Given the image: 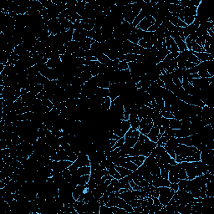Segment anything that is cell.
Returning <instances> with one entry per match:
<instances>
[{
	"instance_id": "6da1fadb",
	"label": "cell",
	"mask_w": 214,
	"mask_h": 214,
	"mask_svg": "<svg viewBox=\"0 0 214 214\" xmlns=\"http://www.w3.org/2000/svg\"><path fill=\"white\" fill-rule=\"evenodd\" d=\"M180 163L185 168L188 180H192L194 177H199L209 172L208 165L202 162L201 160L193 161V162H180Z\"/></svg>"
},
{
	"instance_id": "7a4b0ae2",
	"label": "cell",
	"mask_w": 214,
	"mask_h": 214,
	"mask_svg": "<svg viewBox=\"0 0 214 214\" xmlns=\"http://www.w3.org/2000/svg\"><path fill=\"white\" fill-rule=\"evenodd\" d=\"M156 146H157L156 143L150 141L147 136L140 133L139 139L136 143V145L133 147V148L137 151L139 155H142L144 156L145 157H147L150 156L153 149Z\"/></svg>"
},
{
	"instance_id": "3957f363",
	"label": "cell",
	"mask_w": 214,
	"mask_h": 214,
	"mask_svg": "<svg viewBox=\"0 0 214 214\" xmlns=\"http://www.w3.org/2000/svg\"><path fill=\"white\" fill-rule=\"evenodd\" d=\"M174 151L176 153V159L175 160L177 161V163H180V160L182 158L189 157V156L200 158L201 151L193 146L187 147L186 145L178 144Z\"/></svg>"
},
{
	"instance_id": "277c9868",
	"label": "cell",
	"mask_w": 214,
	"mask_h": 214,
	"mask_svg": "<svg viewBox=\"0 0 214 214\" xmlns=\"http://www.w3.org/2000/svg\"><path fill=\"white\" fill-rule=\"evenodd\" d=\"M158 190H159L158 199L163 206H166V204L168 203L169 201L173 197L174 193H176L175 191L168 187H158Z\"/></svg>"
},
{
	"instance_id": "5b68a950",
	"label": "cell",
	"mask_w": 214,
	"mask_h": 214,
	"mask_svg": "<svg viewBox=\"0 0 214 214\" xmlns=\"http://www.w3.org/2000/svg\"><path fill=\"white\" fill-rule=\"evenodd\" d=\"M139 130H136V129L131 127L125 135V143H124V145L130 147V148L133 147L139 139Z\"/></svg>"
},
{
	"instance_id": "8992f818",
	"label": "cell",
	"mask_w": 214,
	"mask_h": 214,
	"mask_svg": "<svg viewBox=\"0 0 214 214\" xmlns=\"http://www.w3.org/2000/svg\"><path fill=\"white\" fill-rule=\"evenodd\" d=\"M47 25L49 28V32L50 33V35H56L62 32L67 31L64 27L62 26L59 19H52L49 20L47 22Z\"/></svg>"
},
{
	"instance_id": "52a82bcc",
	"label": "cell",
	"mask_w": 214,
	"mask_h": 214,
	"mask_svg": "<svg viewBox=\"0 0 214 214\" xmlns=\"http://www.w3.org/2000/svg\"><path fill=\"white\" fill-rule=\"evenodd\" d=\"M72 161L70 160H59V161H54V160H52L49 162V166H50L52 170L54 171H58V172H62V171L65 170V169L69 168L70 166V165L72 164Z\"/></svg>"
},
{
	"instance_id": "ba28073f",
	"label": "cell",
	"mask_w": 214,
	"mask_h": 214,
	"mask_svg": "<svg viewBox=\"0 0 214 214\" xmlns=\"http://www.w3.org/2000/svg\"><path fill=\"white\" fill-rule=\"evenodd\" d=\"M153 127V121L151 116L143 118L140 120V126H139V131L140 133L143 134L145 136H147V134L150 132L151 128Z\"/></svg>"
},
{
	"instance_id": "9c48e42d",
	"label": "cell",
	"mask_w": 214,
	"mask_h": 214,
	"mask_svg": "<svg viewBox=\"0 0 214 214\" xmlns=\"http://www.w3.org/2000/svg\"><path fill=\"white\" fill-rule=\"evenodd\" d=\"M155 24V19L151 16H147L145 19H143L140 24L137 26V29L141 30L142 31H148L151 27Z\"/></svg>"
},
{
	"instance_id": "30bf717a",
	"label": "cell",
	"mask_w": 214,
	"mask_h": 214,
	"mask_svg": "<svg viewBox=\"0 0 214 214\" xmlns=\"http://www.w3.org/2000/svg\"><path fill=\"white\" fill-rule=\"evenodd\" d=\"M200 160L207 165H213L214 150L211 151H201Z\"/></svg>"
},
{
	"instance_id": "8fae6325",
	"label": "cell",
	"mask_w": 214,
	"mask_h": 214,
	"mask_svg": "<svg viewBox=\"0 0 214 214\" xmlns=\"http://www.w3.org/2000/svg\"><path fill=\"white\" fill-rule=\"evenodd\" d=\"M154 109L151 108V107H148L147 105H143L141 108H139L137 110V115H138V118L139 120H141L143 118L148 117V116H151V115L152 113L154 112Z\"/></svg>"
},
{
	"instance_id": "7c38bea8",
	"label": "cell",
	"mask_w": 214,
	"mask_h": 214,
	"mask_svg": "<svg viewBox=\"0 0 214 214\" xmlns=\"http://www.w3.org/2000/svg\"><path fill=\"white\" fill-rule=\"evenodd\" d=\"M158 166H160V165H163V164H171V165H176L177 164V161L175 159L171 157V156L169 155L168 153L165 151V152L162 154V156H160V158L159 159L157 162H156Z\"/></svg>"
},
{
	"instance_id": "4fadbf2b",
	"label": "cell",
	"mask_w": 214,
	"mask_h": 214,
	"mask_svg": "<svg viewBox=\"0 0 214 214\" xmlns=\"http://www.w3.org/2000/svg\"><path fill=\"white\" fill-rule=\"evenodd\" d=\"M147 137L149 138V140H150V141H151V142L156 143L158 140L160 139V137H162V136H161V135L159 133V126H153V127L151 128V130L150 131V132L147 134Z\"/></svg>"
},
{
	"instance_id": "5bb4252c",
	"label": "cell",
	"mask_w": 214,
	"mask_h": 214,
	"mask_svg": "<svg viewBox=\"0 0 214 214\" xmlns=\"http://www.w3.org/2000/svg\"><path fill=\"white\" fill-rule=\"evenodd\" d=\"M151 184L155 187H168L171 184V182H169L168 179L163 178L161 177H154L153 181L151 182Z\"/></svg>"
},
{
	"instance_id": "9a60e30c",
	"label": "cell",
	"mask_w": 214,
	"mask_h": 214,
	"mask_svg": "<svg viewBox=\"0 0 214 214\" xmlns=\"http://www.w3.org/2000/svg\"><path fill=\"white\" fill-rule=\"evenodd\" d=\"M166 47L167 50L170 53H173V52H179L178 47H177V44L175 43V41L169 35L166 38Z\"/></svg>"
},
{
	"instance_id": "2e32d148",
	"label": "cell",
	"mask_w": 214,
	"mask_h": 214,
	"mask_svg": "<svg viewBox=\"0 0 214 214\" xmlns=\"http://www.w3.org/2000/svg\"><path fill=\"white\" fill-rule=\"evenodd\" d=\"M128 120L130 124H131V127L136 129V130L139 129L140 120L139 118H138V115H137V111H132V112H131Z\"/></svg>"
},
{
	"instance_id": "e0dca14e",
	"label": "cell",
	"mask_w": 214,
	"mask_h": 214,
	"mask_svg": "<svg viewBox=\"0 0 214 214\" xmlns=\"http://www.w3.org/2000/svg\"><path fill=\"white\" fill-rule=\"evenodd\" d=\"M64 46H65V49H66V53L65 54H71V55L75 53V51H77L78 49H80L79 42H76V41H74V40H71L70 42L67 43Z\"/></svg>"
},
{
	"instance_id": "ac0fdd59",
	"label": "cell",
	"mask_w": 214,
	"mask_h": 214,
	"mask_svg": "<svg viewBox=\"0 0 214 214\" xmlns=\"http://www.w3.org/2000/svg\"><path fill=\"white\" fill-rule=\"evenodd\" d=\"M156 41H157V40L155 39L154 37H153L152 39H146V38H144V39L140 40L137 44L144 49H151L153 45H154V44H155Z\"/></svg>"
},
{
	"instance_id": "d6986e66",
	"label": "cell",
	"mask_w": 214,
	"mask_h": 214,
	"mask_svg": "<svg viewBox=\"0 0 214 214\" xmlns=\"http://www.w3.org/2000/svg\"><path fill=\"white\" fill-rule=\"evenodd\" d=\"M87 37H88V31L86 30H75V32L73 34V40L76 42H80Z\"/></svg>"
},
{
	"instance_id": "ffe728a7",
	"label": "cell",
	"mask_w": 214,
	"mask_h": 214,
	"mask_svg": "<svg viewBox=\"0 0 214 214\" xmlns=\"http://www.w3.org/2000/svg\"><path fill=\"white\" fill-rule=\"evenodd\" d=\"M117 197H120V198H123L124 200L126 201V202H127L128 204H130V202H131V201L137 199V197L134 195V193H132V191H131V190L125 191V192H123V193L118 194Z\"/></svg>"
},
{
	"instance_id": "44dd1931",
	"label": "cell",
	"mask_w": 214,
	"mask_h": 214,
	"mask_svg": "<svg viewBox=\"0 0 214 214\" xmlns=\"http://www.w3.org/2000/svg\"><path fill=\"white\" fill-rule=\"evenodd\" d=\"M193 54L195 55L200 62L204 61H210V60H213V56L206 53V52H193Z\"/></svg>"
},
{
	"instance_id": "7402d4cb",
	"label": "cell",
	"mask_w": 214,
	"mask_h": 214,
	"mask_svg": "<svg viewBox=\"0 0 214 214\" xmlns=\"http://www.w3.org/2000/svg\"><path fill=\"white\" fill-rule=\"evenodd\" d=\"M213 107H208L207 105H204L202 109V112H201V116L202 119H210V118L213 117Z\"/></svg>"
},
{
	"instance_id": "603a6c76",
	"label": "cell",
	"mask_w": 214,
	"mask_h": 214,
	"mask_svg": "<svg viewBox=\"0 0 214 214\" xmlns=\"http://www.w3.org/2000/svg\"><path fill=\"white\" fill-rule=\"evenodd\" d=\"M165 151H166V150H165L164 147L156 146V147L153 149V151H151V153L150 155L152 156L153 157L155 158L156 162H157L158 160H159V159L160 158V156H162V154H163Z\"/></svg>"
},
{
	"instance_id": "cb8c5ba5",
	"label": "cell",
	"mask_w": 214,
	"mask_h": 214,
	"mask_svg": "<svg viewBox=\"0 0 214 214\" xmlns=\"http://www.w3.org/2000/svg\"><path fill=\"white\" fill-rule=\"evenodd\" d=\"M95 42V40L91 39V38L87 37L86 38V39H84L82 41L79 42V44H80V48L81 49H83V50H90L91 45H92Z\"/></svg>"
},
{
	"instance_id": "d4e9b609",
	"label": "cell",
	"mask_w": 214,
	"mask_h": 214,
	"mask_svg": "<svg viewBox=\"0 0 214 214\" xmlns=\"http://www.w3.org/2000/svg\"><path fill=\"white\" fill-rule=\"evenodd\" d=\"M61 64L62 61L60 57H57V58H53V59H49L48 61L46 62L45 65L49 67V69H56Z\"/></svg>"
},
{
	"instance_id": "484cf974",
	"label": "cell",
	"mask_w": 214,
	"mask_h": 214,
	"mask_svg": "<svg viewBox=\"0 0 214 214\" xmlns=\"http://www.w3.org/2000/svg\"><path fill=\"white\" fill-rule=\"evenodd\" d=\"M161 118H162L161 113H160V111L154 110V112H153L152 115H151V119H152V121H153V126H161V125H160Z\"/></svg>"
},
{
	"instance_id": "4316f807",
	"label": "cell",
	"mask_w": 214,
	"mask_h": 214,
	"mask_svg": "<svg viewBox=\"0 0 214 214\" xmlns=\"http://www.w3.org/2000/svg\"><path fill=\"white\" fill-rule=\"evenodd\" d=\"M107 170H108L109 175H110L113 178H115V179H117V180H120V178H122V177L120 176V174H119L117 170L115 169V164L114 163L110 164V166H109V167L107 168Z\"/></svg>"
},
{
	"instance_id": "83f0119b",
	"label": "cell",
	"mask_w": 214,
	"mask_h": 214,
	"mask_svg": "<svg viewBox=\"0 0 214 214\" xmlns=\"http://www.w3.org/2000/svg\"><path fill=\"white\" fill-rule=\"evenodd\" d=\"M127 158H128L131 161H132V162H134V163L136 164L137 166H140L142 164H143L145 159H146V157H145L144 156L142 155L136 156H127Z\"/></svg>"
},
{
	"instance_id": "f1b7e54d",
	"label": "cell",
	"mask_w": 214,
	"mask_h": 214,
	"mask_svg": "<svg viewBox=\"0 0 214 214\" xmlns=\"http://www.w3.org/2000/svg\"><path fill=\"white\" fill-rule=\"evenodd\" d=\"M147 16V12H146L144 9H142V11L140 12L139 14H138V15L137 16V18L135 19V20H134L133 23H132V24H131V25H132L134 28H137V25L140 24V22L142 21L143 19H145V18H146Z\"/></svg>"
},
{
	"instance_id": "f546056e",
	"label": "cell",
	"mask_w": 214,
	"mask_h": 214,
	"mask_svg": "<svg viewBox=\"0 0 214 214\" xmlns=\"http://www.w3.org/2000/svg\"><path fill=\"white\" fill-rule=\"evenodd\" d=\"M96 59L100 63L105 64V65H108V66H111V64H112V60L107 56V55H105V54H100V55L97 57Z\"/></svg>"
},
{
	"instance_id": "4dcf8cb0",
	"label": "cell",
	"mask_w": 214,
	"mask_h": 214,
	"mask_svg": "<svg viewBox=\"0 0 214 214\" xmlns=\"http://www.w3.org/2000/svg\"><path fill=\"white\" fill-rule=\"evenodd\" d=\"M169 127L174 130H178L182 127V123L180 120H177L174 118H170L169 119Z\"/></svg>"
},
{
	"instance_id": "1f68e13d",
	"label": "cell",
	"mask_w": 214,
	"mask_h": 214,
	"mask_svg": "<svg viewBox=\"0 0 214 214\" xmlns=\"http://www.w3.org/2000/svg\"><path fill=\"white\" fill-rule=\"evenodd\" d=\"M75 172L80 175V177L81 176H84V175H90L91 172V166H81V167H79V168L75 171Z\"/></svg>"
},
{
	"instance_id": "d6a6232c",
	"label": "cell",
	"mask_w": 214,
	"mask_h": 214,
	"mask_svg": "<svg viewBox=\"0 0 214 214\" xmlns=\"http://www.w3.org/2000/svg\"><path fill=\"white\" fill-rule=\"evenodd\" d=\"M115 169L117 170L118 172H119V174H120V176H121L122 177H126V176H128V175L132 173V171L126 168V167H123V166H116V165H115Z\"/></svg>"
},
{
	"instance_id": "836d02e7",
	"label": "cell",
	"mask_w": 214,
	"mask_h": 214,
	"mask_svg": "<svg viewBox=\"0 0 214 214\" xmlns=\"http://www.w3.org/2000/svg\"><path fill=\"white\" fill-rule=\"evenodd\" d=\"M95 95L99 97H102V98H106L109 97V90L107 88H98L95 91Z\"/></svg>"
},
{
	"instance_id": "e575fe53",
	"label": "cell",
	"mask_w": 214,
	"mask_h": 214,
	"mask_svg": "<svg viewBox=\"0 0 214 214\" xmlns=\"http://www.w3.org/2000/svg\"><path fill=\"white\" fill-rule=\"evenodd\" d=\"M177 141H178V143H179V144L186 145L187 147H192V146H193V142H192L191 137H178V138H177Z\"/></svg>"
},
{
	"instance_id": "d590c367",
	"label": "cell",
	"mask_w": 214,
	"mask_h": 214,
	"mask_svg": "<svg viewBox=\"0 0 214 214\" xmlns=\"http://www.w3.org/2000/svg\"><path fill=\"white\" fill-rule=\"evenodd\" d=\"M11 54L8 53L4 50H2L1 54H0V63L1 64H3L4 65H6L7 62H8L9 57H10Z\"/></svg>"
},
{
	"instance_id": "8d00e7d4",
	"label": "cell",
	"mask_w": 214,
	"mask_h": 214,
	"mask_svg": "<svg viewBox=\"0 0 214 214\" xmlns=\"http://www.w3.org/2000/svg\"><path fill=\"white\" fill-rule=\"evenodd\" d=\"M150 172L154 177H160V168L156 163L150 167Z\"/></svg>"
},
{
	"instance_id": "74e56055",
	"label": "cell",
	"mask_w": 214,
	"mask_h": 214,
	"mask_svg": "<svg viewBox=\"0 0 214 214\" xmlns=\"http://www.w3.org/2000/svg\"><path fill=\"white\" fill-rule=\"evenodd\" d=\"M79 77L86 83V82H87V81H89V80H91L93 76L91 75V71H83V72L80 73V75Z\"/></svg>"
},
{
	"instance_id": "f35d334b",
	"label": "cell",
	"mask_w": 214,
	"mask_h": 214,
	"mask_svg": "<svg viewBox=\"0 0 214 214\" xmlns=\"http://www.w3.org/2000/svg\"><path fill=\"white\" fill-rule=\"evenodd\" d=\"M177 177L179 179H187V172L185 171V168L182 166V164L180 163L179 169H178V171H177Z\"/></svg>"
},
{
	"instance_id": "ab89813d",
	"label": "cell",
	"mask_w": 214,
	"mask_h": 214,
	"mask_svg": "<svg viewBox=\"0 0 214 214\" xmlns=\"http://www.w3.org/2000/svg\"><path fill=\"white\" fill-rule=\"evenodd\" d=\"M127 40H129V41H130V42H131V43H133L134 44H138V42H139L140 39L138 38V36H137V34L134 32V31H132V33H131V35H129V37H128V39H127Z\"/></svg>"
},
{
	"instance_id": "60d3db41",
	"label": "cell",
	"mask_w": 214,
	"mask_h": 214,
	"mask_svg": "<svg viewBox=\"0 0 214 214\" xmlns=\"http://www.w3.org/2000/svg\"><path fill=\"white\" fill-rule=\"evenodd\" d=\"M105 55L109 57L111 60H115V59H117L118 52L115 50H112V49H109L105 54Z\"/></svg>"
},
{
	"instance_id": "b9f144b4",
	"label": "cell",
	"mask_w": 214,
	"mask_h": 214,
	"mask_svg": "<svg viewBox=\"0 0 214 214\" xmlns=\"http://www.w3.org/2000/svg\"><path fill=\"white\" fill-rule=\"evenodd\" d=\"M108 202H109V194H107V193H103V195H102L101 198L99 199V202L100 204V206H101V205H106Z\"/></svg>"
},
{
	"instance_id": "7bdbcfd3",
	"label": "cell",
	"mask_w": 214,
	"mask_h": 214,
	"mask_svg": "<svg viewBox=\"0 0 214 214\" xmlns=\"http://www.w3.org/2000/svg\"><path fill=\"white\" fill-rule=\"evenodd\" d=\"M142 177H143V179L146 180L147 182H149V183L151 184V182H152L153 181V178H154V176L151 173L150 171H148V172H146L145 174H143V175H142Z\"/></svg>"
},
{
	"instance_id": "ee69618b",
	"label": "cell",
	"mask_w": 214,
	"mask_h": 214,
	"mask_svg": "<svg viewBox=\"0 0 214 214\" xmlns=\"http://www.w3.org/2000/svg\"><path fill=\"white\" fill-rule=\"evenodd\" d=\"M99 214H112L110 207H108L106 205H101L100 207Z\"/></svg>"
},
{
	"instance_id": "f6af8a7d",
	"label": "cell",
	"mask_w": 214,
	"mask_h": 214,
	"mask_svg": "<svg viewBox=\"0 0 214 214\" xmlns=\"http://www.w3.org/2000/svg\"><path fill=\"white\" fill-rule=\"evenodd\" d=\"M61 173H62V177H64L65 180H67L68 182H70V178H71V176H72V175H71V171H70V169L69 168L65 169V170H64V171H62Z\"/></svg>"
},
{
	"instance_id": "bcb514c9",
	"label": "cell",
	"mask_w": 214,
	"mask_h": 214,
	"mask_svg": "<svg viewBox=\"0 0 214 214\" xmlns=\"http://www.w3.org/2000/svg\"><path fill=\"white\" fill-rule=\"evenodd\" d=\"M90 180V175H84L80 177L79 185H87Z\"/></svg>"
},
{
	"instance_id": "7dc6e473",
	"label": "cell",
	"mask_w": 214,
	"mask_h": 214,
	"mask_svg": "<svg viewBox=\"0 0 214 214\" xmlns=\"http://www.w3.org/2000/svg\"><path fill=\"white\" fill-rule=\"evenodd\" d=\"M187 61H189V62H192V63H194V64H196L197 65L198 64H200V61H199V59L197 58V57L194 55L193 54V51L191 50V53H190V54H189V56H188V59H187Z\"/></svg>"
},
{
	"instance_id": "c3c4849f",
	"label": "cell",
	"mask_w": 214,
	"mask_h": 214,
	"mask_svg": "<svg viewBox=\"0 0 214 214\" xmlns=\"http://www.w3.org/2000/svg\"><path fill=\"white\" fill-rule=\"evenodd\" d=\"M72 55L74 57H75V58H84V57L86 56V50H83V49H80L77 51H75Z\"/></svg>"
},
{
	"instance_id": "681fc988",
	"label": "cell",
	"mask_w": 214,
	"mask_h": 214,
	"mask_svg": "<svg viewBox=\"0 0 214 214\" xmlns=\"http://www.w3.org/2000/svg\"><path fill=\"white\" fill-rule=\"evenodd\" d=\"M128 63L126 61H120V63L117 65V70H128Z\"/></svg>"
},
{
	"instance_id": "f907efd6",
	"label": "cell",
	"mask_w": 214,
	"mask_h": 214,
	"mask_svg": "<svg viewBox=\"0 0 214 214\" xmlns=\"http://www.w3.org/2000/svg\"><path fill=\"white\" fill-rule=\"evenodd\" d=\"M170 139V137H161L160 139L158 140L157 142H156V145L157 146H160V147H164L166 145V142Z\"/></svg>"
},
{
	"instance_id": "816d5d0a",
	"label": "cell",
	"mask_w": 214,
	"mask_h": 214,
	"mask_svg": "<svg viewBox=\"0 0 214 214\" xmlns=\"http://www.w3.org/2000/svg\"><path fill=\"white\" fill-rule=\"evenodd\" d=\"M124 143H125V137L119 138V139L116 141V142H115V146H114V147H113V150H114V149H115V148L120 147L121 146H122V145H124Z\"/></svg>"
},
{
	"instance_id": "f5cc1de1",
	"label": "cell",
	"mask_w": 214,
	"mask_h": 214,
	"mask_svg": "<svg viewBox=\"0 0 214 214\" xmlns=\"http://www.w3.org/2000/svg\"><path fill=\"white\" fill-rule=\"evenodd\" d=\"M160 125L165 128H168L169 127V119L168 118L162 117L161 118V121H160Z\"/></svg>"
},
{
	"instance_id": "db71d44e",
	"label": "cell",
	"mask_w": 214,
	"mask_h": 214,
	"mask_svg": "<svg viewBox=\"0 0 214 214\" xmlns=\"http://www.w3.org/2000/svg\"><path fill=\"white\" fill-rule=\"evenodd\" d=\"M168 170H165V169H160V177L168 179Z\"/></svg>"
},
{
	"instance_id": "11a10c76",
	"label": "cell",
	"mask_w": 214,
	"mask_h": 214,
	"mask_svg": "<svg viewBox=\"0 0 214 214\" xmlns=\"http://www.w3.org/2000/svg\"><path fill=\"white\" fill-rule=\"evenodd\" d=\"M130 182V185H131L132 190H142V187H139V186H138L137 183H135L133 181H131V182Z\"/></svg>"
},
{
	"instance_id": "9f6ffc18",
	"label": "cell",
	"mask_w": 214,
	"mask_h": 214,
	"mask_svg": "<svg viewBox=\"0 0 214 214\" xmlns=\"http://www.w3.org/2000/svg\"><path fill=\"white\" fill-rule=\"evenodd\" d=\"M196 65H197V64H194V63H192V62H189V61L185 62V64H184L185 70H188V69H191V68H193V67H195Z\"/></svg>"
},
{
	"instance_id": "6f0895ef",
	"label": "cell",
	"mask_w": 214,
	"mask_h": 214,
	"mask_svg": "<svg viewBox=\"0 0 214 214\" xmlns=\"http://www.w3.org/2000/svg\"><path fill=\"white\" fill-rule=\"evenodd\" d=\"M160 24H158V23H156L155 22V24H153L152 26L151 27L150 29L148 30V32H155L156 30H157L158 28L160 27Z\"/></svg>"
},
{
	"instance_id": "680465c9",
	"label": "cell",
	"mask_w": 214,
	"mask_h": 214,
	"mask_svg": "<svg viewBox=\"0 0 214 214\" xmlns=\"http://www.w3.org/2000/svg\"><path fill=\"white\" fill-rule=\"evenodd\" d=\"M169 187H170L171 189H172V190L175 191V192H177V191L178 190V185H177V183H171L170 186H169Z\"/></svg>"
},
{
	"instance_id": "91938a15",
	"label": "cell",
	"mask_w": 214,
	"mask_h": 214,
	"mask_svg": "<svg viewBox=\"0 0 214 214\" xmlns=\"http://www.w3.org/2000/svg\"><path fill=\"white\" fill-rule=\"evenodd\" d=\"M142 212H143V208L142 207H137L134 208V212L135 213H142Z\"/></svg>"
},
{
	"instance_id": "94428289",
	"label": "cell",
	"mask_w": 214,
	"mask_h": 214,
	"mask_svg": "<svg viewBox=\"0 0 214 214\" xmlns=\"http://www.w3.org/2000/svg\"><path fill=\"white\" fill-rule=\"evenodd\" d=\"M165 130H166V128L163 127V126H159V133H160L161 136H162L164 132H165Z\"/></svg>"
}]
</instances>
